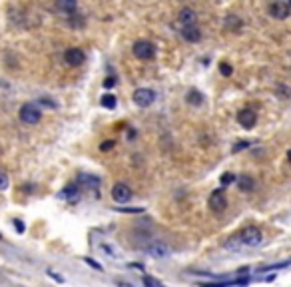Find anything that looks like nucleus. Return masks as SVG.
Instances as JSON below:
<instances>
[{"label": "nucleus", "instance_id": "obj_6", "mask_svg": "<svg viewBox=\"0 0 291 287\" xmlns=\"http://www.w3.org/2000/svg\"><path fill=\"white\" fill-rule=\"evenodd\" d=\"M64 62L68 66H82L86 62V52L82 48H68L64 52Z\"/></svg>", "mask_w": 291, "mask_h": 287}, {"label": "nucleus", "instance_id": "obj_3", "mask_svg": "<svg viewBox=\"0 0 291 287\" xmlns=\"http://www.w3.org/2000/svg\"><path fill=\"white\" fill-rule=\"evenodd\" d=\"M132 52L138 60H152L156 56V46L150 40H138L132 48Z\"/></svg>", "mask_w": 291, "mask_h": 287}, {"label": "nucleus", "instance_id": "obj_10", "mask_svg": "<svg viewBox=\"0 0 291 287\" xmlns=\"http://www.w3.org/2000/svg\"><path fill=\"white\" fill-rule=\"evenodd\" d=\"M238 122H240V126H242V128L251 130V128L255 126V122H257V114H255L253 110H249V108L240 110V112H238Z\"/></svg>", "mask_w": 291, "mask_h": 287}, {"label": "nucleus", "instance_id": "obj_8", "mask_svg": "<svg viewBox=\"0 0 291 287\" xmlns=\"http://www.w3.org/2000/svg\"><path fill=\"white\" fill-rule=\"evenodd\" d=\"M208 204H210V208H212L214 212H223V210L227 208V199H225V193H223V190H214V191H212V193H210Z\"/></svg>", "mask_w": 291, "mask_h": 287}, {"label": "nucleus", "instance_id": "obj_21", "mask_svg": "<svg viewBox=\"0 0 291 287\" xmlns=\"http://www.w3.org/2000/svg\"><path fill=\"white\" fill-rule=\"evenodd\" d=\"M144 287H164L156 277H152V275H144Z\"/></svg>", "mask_w": 291, "mask_h": 287}, {"label": "nucleus", "instance_id": "obj_9", "mask_svg": "<svg viewBox=\"0 0 291 287\" xmlns=\"http://www.w3.org/2000/svg\"><path fill=\"white\" fill-rule=\"evenodd\" d=\"M146 253L148 255H152V257H156V260H166V257H170L171 251L168 245H164V243H160V241H156V243H152V245H148L146 247Z\"/></svg>", "mask_w": 291, "mask_h": 287}, {"label": "nucleus", "instance_id": "obj_23", "mask_svg": "<svg viewBox=\"0 0 291 287\" xmlns=\"http://www.w3.org/2000/svg\"><path fill=\"white\" fill-rule=\"evenodd\" d=\"M219 72H221V76H231V74H234V68H231L227 62H221V64H219Z\"/></svg>", "mask_w": 291, "mask_h": 287}, {"label": "nucleus", "instance_id": "obj_32", "mask_svg": "<svg viewBox=\"0 0 291 287\" xmlns=\"http://www.w3.org/2000/svg\"><path fill=\"white\" fill-rule=\"evenodd\" d=\"M287 4H289V8H291V0H287Z\"/></svg>", "mask_w": 291, "mask_h": 287}, {"label": "nucleus", "instance_id": "obj_25", "mask_svg": "<svg viewBox=\"0 0 291 287\" xmlns=\"http://www.w3.org/2000/svg\"><path fill=\"white\" fill-rule=\"evenodd\" d=\"M114 140H104V142L100 144V152H110L112 148H114Z\"/></svg>", "mask_w": 291, "mask_h": 287}, {"label": "nucleus", "instance_id": "obj_4", "mask_svg": "<svg viewBox=\"0 0 291 287\" xmlns=\"http://www.w3.org/2000/svg\"><path fill=\"white\" fill-rule=\"evenodd\" d=\"M132 98H134V104L138 108H148V106H152L156 102V92L152 88H138Z\"/></svg>", "mask_w": 291, "mask_h": 287}, {"label": "nucleus", "instance_id": "obj_7", "mask_svg": "<svg viewBox=\"0 0 291 287\" xmlns=\"http://www.w3.org/2000/svg\"><path fill=\"white\" fill-rule=\"evenodd\" d=\"M112 197H114V202H118V204H128V202L132 199V190H130V186L124 184V182L114 184V188H112Z\"/></svg>", "mask_w": 291, "mask_h": 287}, {"label": "nucleus", "instance_id": "obj_14", "mask_svg": "<svg viewBox=\"0 0 291 287\" xmlns=\"http://www.w3.org/2000/svg\"><path fill=\"white\" fill-rule=\"evenodd\" d=\"M56 8L64 14H74L78 8V2L76 0H56Z\"/></svg>", "mask_w": 291, "mask_h": 287}, {"label": "nucleus", "instance_id": "obj_31", "mask_svg": "<svg viewBox=\"0 0 291 287\" xmlns=\"http://www.w3.org/2000/svg\"><path fill=\"white\" fill-rule=\"evenodd\" d=\"M287 160H289V164H291V150H289V154H287Z\"/></svg>", "mask_w": 291, "mask_h": 287}, {"label": "nucleus", "instance_id": "obj_17", "mask_svg": "<svg viewBox=\"0 0 291 287\" xmlns=\"http://www.w3.org/2000/svg\"><path fill=\"white\" fill-rule=\"evenodd\" d=\"M186 100H188V104H192V106H201V104H203V96H201L199 90H195V88L188 92V98H186Z\"/></svg>", "mask_w": 291, "mask_h": 287}, {"label": "nucleus", "instance_id": "obj_12", "mask_svg": "<svg viewBox=\"0 0 291 287\" xmlns=\"http://www.w3.org/2000/svg\"><path fill=\"white\" fill-rule=\"evenodd\" d=\"M80 188H88V190H98L100 188V180L96 176H88V174H82L78 176V182H76Z\"/></svg>", "mask_w": 291, "mask_h": 287}, {"label": "nucleus", "instance_id": "obj_20", "mask_svg": "<svg viewBox=\"0 0 291 287\" xmlns=\"http://www.w3.org/2000/svg\"><path fill=\"white\" fill-rule=\"evenodd\" d=\"M38 102H40L42 106H46V108H50V110H56V108H58V102H54V100H52L50 96H42V98H40Z\"/></svg>", "mask_w": 291, "mask_h": 287}, {"label": "nucleus", "instance_id": "obj_11", "mask_svg": "<svg viewBox=\"0 0 291 287\" xmlns=\"http://www.w3.org/2000/svg\"><path fill=\"white\" fill-rule=\"evenodd\" d=\"M178 20L182 22V26H194L195 20H197V14H195L194 8L186 6V8H182V10H180V14H178Z\"/></svg>", "mask_w": 291, "mask_h": 287}, {"label": "nucleus", "instance_id": "obj_15", "mask_svg": "<svg viewBox=\"0 0 291 287\" xmlns=\"http://www.w3.org/2000/svg\"><path fill=\"white\" fill-rule=\"evenodd\" d=\"M223 26H225L227 30H231V32H238V30L242 28V18L236 16V14H227L225 20H223Z\"/></svg>", "mask_w": 291, "mask_h": 287}, {"label": "nucleus", "instance_id": "obj_28", "mask_svg": "<svg viewBox=\"0 0 291 287\" xmlns=\"http://www.w3.org/2000/svg\"><path fill=\"white\" fill-rule=\"evenodd\" d=\"M112 86H116V78H114V76L104 80V88H112Z\"/></svg>", "mask_w": 291, "mask_h": 287}, {"label": "nucleus", "instance_id": "obj_24", "mask_svg": "<svg viewBox=\"0 0 291 287\" xmlns=\"http://www.w3.org/2000/svg\"><path fill=\"white\" fill-rule=\"evenodd\" d=\"M8 184H10V182H8V176H6V171H2V169H0V191L6 190V188H8Z\"/></svg>", "mask_w": 291, "mask_h": 287}, {"label": "nucleus", "instance_id": "obj_19", "mask_svg": "<svg viewBox=\"0 0 291 287\" xmlns=\"http://www.w3.org/2000/svg\"><path fill=\"white\" fill-rule=\"evenodd\" d=\"M78 188H80L78 184H68V186L62 190V197H66V199H72L74 195L78 193Z\"/></svg>", "mask_w": 291, "mask_h": 287}, {"label": "nucleus", "instance_id": "obj_5", "mask_svg": "<svg viewBox=\"0 0 291 287\" xmlns=\"http://www.w3.org/2000/svg\"><path fill=\"white\" fill-rule=\"evenodd\" d=\"M267 12H269V16H271V18H275V20H285V18H289L291 8H289V4H287V2L275 0V2H271V4H269Z\"/></svg>", "mask_w": 291, "mask_h": 287}, {"label": "nucleus", "instance_id": "obj_16", "mask_svg": "<svg viewBox=\"0 0 291 287\" xmlns=\"http://www.w3.org/2000/svg\"><path fill=\"white\" fill-rule=\"evenodd\" d=\"M253 186H255V182H253L251 176H240V178H238V188L242 191H251Z\"/></svg>", "mask_w": 291, "mask_h": 287}, {"label": "nucleus", "instance_id": "obj_26", "mask_svg": "<svg viewBox=\"0 0 291 287\" xmlns=\"http://www.w3.org/2000/svg\"><path fill=\"white\" fill-rule=\"evenodd\" d=\"M245 148H249V142H245V140H242V142H238L236 146H234V154H238V152H242V150H245Z\"/></svg>", "mask_w": 291, "mask_h": 287}, {"label": "nucleus", "instance_id": "obj_30", "mask_svg": "<svg viewBox=\"0 0 291 287\" xmlns=\"http://www.w3.org/2000/svg\"><path fill=\"white\" fill-rule=\"evenodd\" d=\"M86 263H88V265H92V267H96L98 271H102V265H100V263H96L94 260H86Z\"/></svg>", "mask_w": 291, "mask_h": 287}, {"label": "nucleus", "instance_id": "obj_29", "mask_svg": "<svg viewBox=\"0 0 291 287\" xmlns=\"http://www.w3.org/2000/svg\"><path fill=\"white\" fill-rule=\"evenodd\" d=\"M14 223H16V229H18V232L22 234V232H24V223H22L20 219H14Z\"/></svg>", "mask_w": 291, "mask_h": 287}, {"label": "nucleus", "instance_id": "obj_27", "mask_svg": "<svg viewBox=\"0 0 291 287\" xmlns=\"http://www.w3.org/2000/svg\"><path fill=\"white\" fill-rule=\"evenodd\" d=\"M118 212H130V214H142L144 208H116Z\"/></svg>", "mask_w": 291, "mask_h": 287}, {"label": "nucleus", "instance_id": "obj_13", "mask_svg": "<svg viewBox=\"0 0 291 287\" xmlns=\"http://www.w3.org/2000/svg\"><path fill=\"white\" fill-rule=\"evenodd\" d=\"M182 36H184V40H188V42H199L201 40V30L197 28V26H184L182 28Z\"/></svg>", "mask_w": 291, "mask_h": 287}, {"label": "nucleus", "instance_id": "obj_18", "mask_svg": "<svg viewBox=\"0 0 291 287\" xmlns=\"http://www.w3.org/2000/svg\"><path fill=\"white\" fill-rule=\"evenodd\" d=\"M100 104H102V108L114 110V108H116V104H118V100H116V96L114 94H104L102 96V100H100Z\"/></svg>", "mask_w": 291, "mask_h": 287}, {"label": "nucleus", "instance_id": "obj_2", "mask_svg": "<svg viewBox=\"0 0 291 287\" xmlns=\"http://www.w3.org/2000/svg\"><path fill=\"white\" fill-rule=\"evenodd\" d=\"M18 116L20 120L28 124V126H34V124H38L40 120H42V110L36 106V104H22L20 106V112H18Z\"/></svg>", "mask_w": 291, "mask_h": 287}, {"label": "nucleus", "instance_id": "obj_1", "mask_svg": "<svg viewBox=\"0 0 291 287\" xmlns=\"http://www.w3.org/2000/svg\"><path fill=\"white\" fill-rule=\"evenodd\" d=\"M240 241H242V245H245V247H257L264 241V234H261L259 227L247 225V227H243L242 232H240Z\"/></svg>", "mask_w": 291, "mask_h": 287}, {"label": "nucleus", "instance_id": "obj_22", "mask_svg": "<svg viewBox=\"0 0 291 287\" xmlns=\"http://www.w3.org/2000/svg\"><path fill=\"white\" fill-rule=\"evenodd\" d=\"M234 182H238V178H236L234 174L227 171V174L221 176V186H229V184H234Z\"/></svg>", "mask_w": 291, "mask_h": 287}]
</instances>
